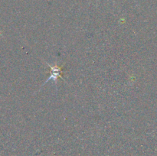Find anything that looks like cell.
<instances>
[{
  "label": "cell",
  "instance_id": "1",
  "mask_svg": "<svg viewBox=\"0 0 157 156\" xmlns=\"http://www.w3.org/2000/svg\"><path fill=\"white\" fill-rule=\"evenodd\" d=\"M48 65L50 67L51 70H52V72H51L52 74H51L50 77H49L48 79H47V80L45 81V83L48 82V81L51 80H53L54 81H56V80L58 79L59 77L61 78V79H63L62 76H61V73H63L62 71L63 67H58V66L56 65L52 66L48 64ZM45 83H44V84H45Z\"/></svg>",
  "mask_w": 157,
  "mask_h": 156
}]
</instances>
